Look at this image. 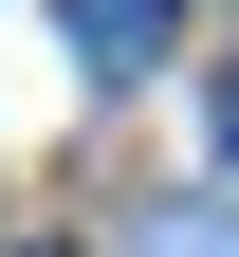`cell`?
Here are the masks:
<instances>
[{"label": "cell", "mask_w": 239, "mask_h": 257, "mask_svg": "<svg viewBox=\"0 0 239 257\" xmlns=\"http://www.w3.org/2000/svg\"><path fill=\"white\" fill-rule=\"evenodd\" d=\"M55 37H74V74H166V55H184V0H55Z\"/></svg>", "instance_id": "1"}, {"label": "cell", "mask_w": 239, "mask_h": 257, "mask_svg": "<svg viewBox=\"0 0 239 257\" xmlns=\"http://www.w3.org/2000/svg\"><path fill=\"white\" fill-rule=\"evenodd\" d=\"M221 147H239V92H221Z\"/></svg>", "instance_id": "2"}]
</instances>
